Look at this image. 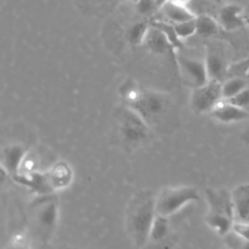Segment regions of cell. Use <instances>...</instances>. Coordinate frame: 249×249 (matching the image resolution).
<instances>
[{
    "label": "cell",
    "instance_id": "6da1fadb",
    "mask_svg": "<svg viewBox=\"0 0 249 249\" xmlns=\"http://www.w3.org/2000/svg\"><path fill=\"white\" fill-rule=\"evenodd\" d=\"M124 104L132 108L153 131L170 132L179 125V111L171 96L127 79L119 89Z\"/></svg>",
    "mask_w": 249,
    "mask_h": 249
},
{
    "label": "cell",
    "instance_id": "7a4b0ae2",
    "mask_svg": "<svg viewBox=\"0 0 249 249\" xmlns=\"http://www.w3.org/2000/svg\"><path fill=\"white\" fill-rule=\"evenodd\" d=\"M157 216L156 194L140 190L129 199L124 211V228L132 243L143 249L149 239L152 225Z\"/></svg>",
    "mask_w": 249,
    "mask_h": 249
},
{
    "label": "cell",
    "instance_id": "3957f363",
    "mask_svg": "<svg viewBox=\"0 0 249 249\" xmlns=\"http://www.w3.org/2000/svg\"><path fill=\"white\" fill-rule=\"evenodd\" d=\"M59 217L56 196L53 194L38 196L30 205V225L34 236L44 245L54 234Z\"/></svg>",
    "mask_w": 249,
    "mask_h": 249
},
{
    "label": "cell",
    "instance_id": "277c9868",
    "mask_svg": "<svg viewBox=\"0 0 249 249\" xmlns=\"http://www.w3.org/2000/svg\"><path fill=\"white\" fill-rule=\"evenodd\" d=\"M205 223L219 235H227L234 223L231 192L225 188H208L205 190Z\"/></svg>",
    "mask_w": 249,
    "mask_h": 249
},
{
    "label": "cell",
    "instance_id": "5b68a950",
    "mask_svg": "<svg viewBox=\"0 0 249 249\" xmlns=\"http://www.w3.org/2000/svg\"><path fill=\"white\" fill-rule=\"evenodd\" d=\"M114 116L117 136L125 149H135L151 139L154 131L129 106L123 104L117 107Z\"/></svg>",
    "mask_w": 249,
    "mask_h": 249
},
{
    "label": "cell",
    "instance_id": "8992f818",
    "mask_svg": "<svg viewBox=\"0 0 249 249\" xmlns=\"http://www.w3.org/2000/svg\"><path fill=\"white\" fill-rule=\"evenodd\" d=\"M199 199V193L193 186L163 187L156 194L157 214L170 217L178 213L188 204L198 201Z\"/></svg>",
    "mask_w": 249,
    "mask_h": 249
},
{
    "label": "cell",
    "instance_id": "52a82bcc",
    "mask_svg": "<svg viewBox=\"0 0 249 249\" xmlns=\"http://www.w3.org/2000/svg\"><path fill=\"white\" fill-rule=\"evenodd\" d=\"M222 99V83L209 80L204 85L192 89L190 106L196 114L210 113Z\"/></svg>",
    "mask_w": 249,
    "mask_h": 249
},
{
    "label": "cell",
    "instance_id": "ba28073f",
    "mask_svg": "<svg viewBox=\"0 0 249 249\" xmlns=\"http://www.w3.org/2000/svg\"><path fill=\"white\" fill-rule=\"evenodd\" d=\"M176 66L183 82L192 89L209 81L204 58H195L177 53Z\"/></svg>",
    "mask_w": 249,
    "mask_h": 249
},
{
    "label": "cell",
    "instance_id": "9c48e42d",
    "mask_svg": "<svg viewBox=\"0 0 249 249\" xmlns=\"http://www.w3.org/2000/svg\"><path fill=\"white\" fill-rule=\"evenodd\" d=\"M27 150L18 143L8 144L1 152V167L11 178L21 172V167L26 160Z\"/></svg>",
    "mask_w": 249,
    "mask_h": 249
},
{
    "label": "cell",
    "instance_id": "30bf717a",
    "mask_svg": "<svg viewBox=\"0 0 249 249\" xmlns=\"http://www.w3.org/2000/svg\"><path fill=\"white\" fill-rule=\"evenodd\" d=\"M204 61L209 80H215L223 83L228 78L229 65L221 51L214 46L207 45L205 48Z\"/></svg>",
    "mask_w": 249,
    "mask_h": 249
},
{
    "label": "cell",
    "instance_id": "8fae6325",
    "mask_svg": "<svg viewBox=\"0 0 249 249\" xmlns=\"http://www.w3.org/2000/svg\"><path fill=\"white\" fill-rule=\"evenodd\" d=\"M45 172L53 192L65 190L72 184L73 169L65 160L53 162Z\"/></svg>",
    "mask_w": 249,
    "mask_h": 249
},
{
    "label": "cell",
    "instance_id": "7c38bea8",
    "mask_svg": "<svg viewBox=\"0 0 249 249\" xmlns=\"http://www.w3.org/2000/svg\"><path fill=\"white\" fill-rule=\"evenodd\" d=\"M142 46H144L151 54L157 56L171 55L176 58L177 53L172 45L169 43L165 35L152 23Z\"/></svg>",
    "mask_w": 249,
    "mask_h": 249
},
{
    "label": "cell",
    "instance_id": "4fadbf2b",
    "mask_svg": "<svg viewBox=\"0 0 249 249\" xmlns=\"http://www.w3.org/2000/svg\"><path fill=\"white\" fill-rule=\"evenodd\" d=\"M245 15H242V7L235 3L223 5L218 11L217 20L225 31H234L246 25Z\"/></svg>",
    "mask_w": 249,
    "mask_h": 249
},
{
    "label": "cell",
    "instance_id": "5bb4252c",
    "mask_svg": "<svg viewBox=\"0 0 249 249\" xmlns=\"http://www.w3.org/2000/svg\"><path fill=\"white\" fill-rule=\"evenodd\" d=\"M210 114L215 120L223 124L236 123L249 119V111L247 109L236 106L225 99H222Z\"/></svg>",
    "mask_w": 249,
    "mask_h": 249
},
{
    "label": "cell",
    "instance_id": "9a60e30c",
    "mask_svg": "<svg viewBox=\"0 0 249 249\" xmlns=\"http://www.w3.org/2000/svg\"><path fill=\"white\" fill-rule=\"evenodd\" d=\"M231 195L234 222L249 224V183L235 186Z\"/></svg>",
    "mask_w": 249,
    "mask_h": 249
},
{
    "label": "cell",
    "instance_id": "2e32d148",
    "mask_svg": "<svg viewBox=\"0 0 249 249\" xmlns=\"http://www.w3.org/2000/svg\"><path fill=\"white\" fill-rule=\"evenodd\" d=\"M18 184L25 186L38 196L49 195L53 193V190L49 184L46 172L40 171H28L20 172L19 174L12 178Z\"/></svg>",
    "mask_w": 249,
    "mask_h": 249
},
{
    "label": "cell",
    "instance_id": "e0dca14e",
    "mask_svg": "<svg viewBox=\"0 0 249 249\" xmlns=\"http://www.w3.org/2000/svg\"><path fill=\"white\" fill-rule=\"evenodd\" d=\"M158 11L162 16V18L159 19L166 20L173 24L195 18L197 16L190 7L177 5L168 1L161 2Z\"/></svg>",
    "mask_w": 249,
    "mask_h": 249
},
{
    "label": "cell",
    "instance_id": "ac0fdd59",
    "mask_svg": "<svg viewBox=\"0 0 249 249\" xmlns=\"http://www.w3.org/2000/svg\"><path fill=\"white\" fill-rule=\"evenodd\" d=\"M168 219H169V217H165V216L157 214V216L154 220V223L152 225L151 231L149 234V239H148L146 246L157 245V246L160 247L163 243L167 244L168 242L171 241L170 240L171 225H170Z\"/></svg>",
    "mask_w": 249,
    "mask_h": 249
},
{
    "label": "cell",
    "instance_id": "d6986e66",
    "mask_svg": "<svg viewBox=\"0 0 249 249\" xmlns=\"http://www.w3.org/2000/svg\"><path fill=\"white\" fill-rule=\"evenodd\" d=\"M151 27V19H142L133 22L125 32V40L131 47H139L144 44Z\"/></svg>",
    "mask_w": 249,
    "mask_h": 249
},
{
    "label": "cell",
    "instance_id": "ffe728a7",
    "mask_svg": "<svg viewBox=\"0 0 249 249\" xmlns=\"http://www.w3.org/2000/svg\"><path fill=\"white\" fill-rule=\"evenodd\" d=\"M196 34L202 38H211L217 36L221 26L218 20L208 14H200L196 18Z\"/></svg>",
    "mask_w": 249,
    "mask_h": 249
},
{
    "label": "cell",
    "instance_id": "44dd1931",
    "mask_svg": "<svg viewBox=\"0 0 249 249\" xmlns=\"http://www.w3.org/2000/svg\"><path fill=\"white\" fill-rule=\"evenodd\" d=\"M249 86V79L245 77H231L222 83L223 99H231Z\"/></svg>",
    "mask_w": 249,
    "mask_h": 249
},
{
    "label": "cell",
    "instance_id": "7402d4cb",
    "mask_svg": "<svg viewBox=\"0 0 249 249\" xmlns=\"http://www.w3.org/2000/svg\"><path fill=\"white\" fill-rule=\"evenodd\" d=\"M151 23L159 28L167 38L169 43L172 45L175 51H179L183 48V41L178 37L174 25L171 22H168L166 20L159 19V18H152Z\"/></svg>",
    "mask_w": 249,
    "mask_h": 249
},
{
    "label": "cell",
    "instance_id": "603a6c76",
    "mask_svg": "<svg viewBox=\"0 0 249 249\" xmlns=\"http://www.w3.org/2000/svg\"><path fill=\"white\" fill-rule=\"evenodd\" d=\"M196 18H192V19H189V20H186V21L179 22V23H175V24L172 23L174 25V29H175L178 37L182 41H184L188 38H191L192 36L196 34Z\"/></svg>",
    "mask_w": 249,
    "mask_h": 249
},
{
    "label": "cell",
    "instance_id": "cb8c5ba5",
    "mask_svg": "<svg viewBox=\"0 0 249 249\" xmlns=\"http://www.w3.org/2000/svg\"><path fill=\"white\" fill-rule=\"evenodd\" d=\"M231 77H245L249 79V58L230 63L228 68V78Z\"/></svg>",
    "mask_w": 249,
    "mask_h": 249
},
{
    "label": "cell",
    "instance_id": "d4e9b609",
    "mask_svg": "<svg viewBox=\"0 0 249 249\" xmlns=\"http://www.w3.org/2000/svg\"><path fill=\"white\" fill-rule=\"evenodd\" d=\"M134 5L139 15L142 17H151L159 10L160 2L159 0H137Z\"/></svg>",
    "mask_w": 249,
    "mask_h": 249
},
{
    "label": "cell",
    "instance_id": "484cf974",
    "mask_svg": "<svg viewBox=\"0 0 249 249\" xmlns=\"http://www.w3.org/2000/svg\"><path fill=\"white\" fill-rule=\"evenodd\" d=\"M225 237H227V243L231 249H249V240L240 238L231 231Z\"/></svg>",
    "mask_w": 249,
    "mask_h": 249
},
{
    "label": "cell",
    "instance_id": "4316f807",
    "mask_svg": "<svg viewBox=\"0 0 249 249\" xmlns=\"http://www.w3.org/2000/svg\"><path fill=\"white\" fill-rule=\"evenodd\" d=\"M228 101L236 106L247 109L249 107V86L246 89H244L242 91H240L238 94L233 96L232 98L228 99Z\"/></svg>",
    "mask_w": 249,
    "mask_h": 249
},
{
    "label": "cell",
    "instance_id": "83f0119b",
    "mask_svg": "<svg viewBox=\"0 0 249 249\" xmlns=\"http://www.w3.org/2000/svg\"><path fill=\"white\" fill-rule=\"evenodd\" d=\"M231 231L238 235L240 238L244 240H249V224L234 222L231 228Z\"/></svg>",
    "mask_w": 249,
    "mask_h": 249
},
{
    "label": "cell",
    "instance_id": "f1b7e54d",
    "mask_svg": "<svg viewBox=\"0 0 249 249\" xmlns=\"http://www.w3.org/2000/svg\"><path fill=\"white\" fill-rule=\"evenodd\" d=\"M26 240H27L26 236L17 235L6 249H28Z\"/></svg>",
    "mask_w": 249,
    "mask_h": 249
},
{
    "label": "cell",
    "instance_id": "f546056e",
    "mask_svg": "<svg viewBox=\"0 0 249 249\" xmlns=\"http://www.w3.org/2000/svg\"><path fill=\"white\" fill-rule=\"evenodd\" d=\"M163 1H168V2H171V3H174V4H177V5H181V6H187V7H190V3L192 2V0H162Z\"/></svg>",
    "mask_w": 249,
    "mask_h": 249
},
{
    "label": "cell",
    "instance_id": "4dcf8cb0",
    "mask_svg": "<svg viewBox=\"0 0 249 249\" xmlns=\"http://www.w3.org/2000/svg\"><path fill=\"white\" fill-rule=\"evenodd\" d=\"M241 138H242V140H243L245 143L249 144V129H247L245 132L242 133Z\"/></svg>",
    "mask_w": 249,
    "mask_h": 249
},
{
    "label": "cell",
    "instance_id": "1f68e13d",
    "mask_svg": "<svg viewBox=\"0 0 249 249\" xmlns=\"http://www.w3.org/2000/svg\"><path fill=\"white\" fill-rule=\"evenodd\" d=\"M44 246H46V247H45V249H68V248H66V247H59V246H54V247L47 246V244H46V245H44Z\"/></svg>",
    "mask_w": 249,
    "mask_h": 249
},
{
    "label": "cell",
    "instance_id": "d6a6232c",
    "mask_svg": "<svg viewBox=\"0 0 249 249\" xmlns=\"http://www.w3.org/2000/svg\"><path fill=\"white\" fill-rule=\"evenodd\" d=\"M211 1L217 5H222L225 2V0H211Z\"/></svg>",
    "mask_w": 249,
    "mask_h": 249
},
{
    "label": "cell",
    "instance_id": "836d02e7",
    "mask_svg": "<svg viewBox=\"0 0 249 249\" xmlns=\"http://www.w3.org/2000/svg\"><path fill=\"white\" fill-rule=\"evenodd\" d=\"M244 18H245V22H246V25L249 26V16H244Z\"/></svg>",
    "mask_w": 249,
    "mask_h": 249
}]
</instances>
